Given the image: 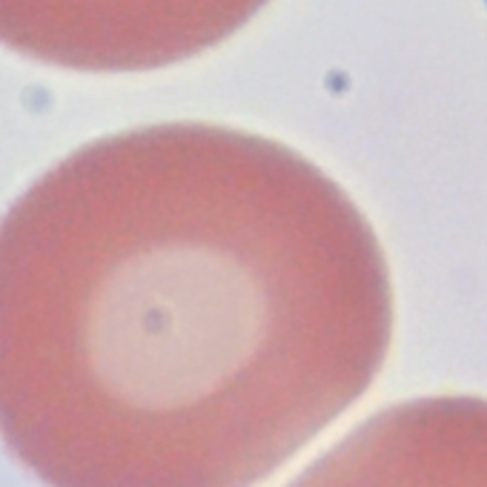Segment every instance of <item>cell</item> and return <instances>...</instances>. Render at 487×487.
Listing matches in <instances>:
<instances>
[{
  "label": "cell",
  "instance_id": "obj_3",
  "mask_svg": "<svg viewBox=\"0 0 487 487\" xmlns=\"http://www.w3.org/2000/svg\"><path fill=\"white\" fill-rule=\"evenodd\" d=\"M290 487H487V402L438 396L381 410Z\"/></svg>",
  "mask_w": 487,
  "mask_h": 487
},
{
  "label": "cell",
  "instance_id": "obj_2",
  "mask_svg": "<svg viewBox=\"0 0 487 487\" xmlns=\"http://www.w3.org/2000/svg\"><path fill=\"white\" fill-rule=\"evenodd\" d=\"M270 0H0V43L78 72H147L224 43Z\"/></svg>",
  "mask_w": 487,
  "mask_h": 487
},
{
  "label": "cell",
  "instance_id": "obj_1",
  "mask_svg": "<svg viewBox=\"0 0 487 487\" xmlns=\"http://www.w3.org/2000/svg\"><path fill=\"white\" fill-rule=\"evenodd\" d=\"M390 338L370 221L261 135H109L0 218V436L49 487H252Z\"/></svg>",
  "mask_w": 487,
  "mask_h": 487
}]
</instances>
